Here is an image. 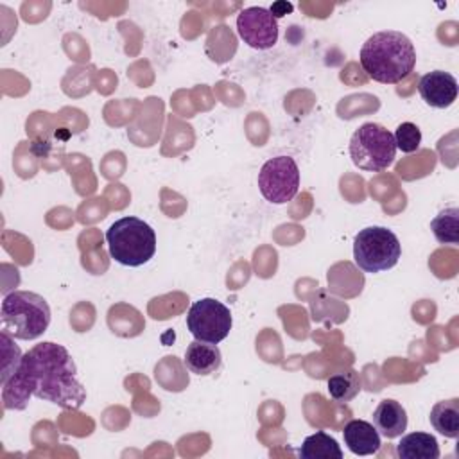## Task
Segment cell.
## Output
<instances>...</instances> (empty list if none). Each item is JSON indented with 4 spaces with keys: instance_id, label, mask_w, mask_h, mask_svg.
Returning a JSON list of instances; mask_svg holds the SVG:
<instances>
[{
    "instance_id": "6da1fadb",
    "label": "cell",
    "mask_w": 459,
    "mask_h": 459,
    "mask_svg": "<svg viewBox=\"0 0 459 459\" xmlns=\"http://www.w3.org/2000/svg\"><path fill=\"white\" fill-rule=\"evenodd\" d=\"M30 396L72 411L86 402V389L77 380V366L65 346L50 341L32 346L2 382L5 409L23 411Z\"/></svg>"
},
{
    "instance_id": "7a4b0ae2",
    "label": "cell",
    "mask_w": 459,
    "mask_h": 459,
    "mask_svg": "<svg viewBox=\"0 0 459 459\" xmlns=\"http://www.w3.org/2000/svg\"><path fill=\"white\" fill-rule=\"evenodd\" d=\"M359 59L369 79L382 84H396L414 70L416 50L405 34L380 30L366 39Z\"/></svg>"
},
{
    "instance_id": "3957f363",
    "label": "cell",
    "mask_w": 459,
    "mask_h": 459,
    "mask_svg": "<svg viewBox=\"0 0 459 459\" xmlns=\"http://www.w3.org/2000/svg\"><path fill=\"white\" fill-rule=\"evenodd\" d=\"M50 317L47 299L30 290L7 294L0 307L2 332L20 341H32L43 335L50 325Z\"/></svg>"
},
{
    "instance_id": "277c9868",
    "label": "cell",
    "mask_w": 459,
    "mask_h": 459,
    "mask_svg": "<svg viewBox=\"0 0 459 459\" xmlns=\"http://www.w3.org/2000/svg\"><path fill=\"white\" fill-rule=\"evenodd\" d=\"M109 256L127 267L147 264L156 253L154 230L138 217H122L106 231Z\"/></svg>"
},
{
    "instance_id": "5b68a950",
    "label": "cell",
    "mask_w": 459,
    "mask_h": 459,
    "mask_svg": "<svg viewBox=\"0 0 459 459\" xmlns=\"http://www.w3.org/2000/svg\"><path fill=\"white\" fill-rule=\"evenodd\" d=\"M396 156L394 136L380 124L366 122L350 138V158L355 167L380 172L393 165Z\"/></svg>"
},
{
    "instance_id": "8992f818",
    "label": "cell",
    "mask_w": 459,
    "mask_h": 459,
    "mask_svg": "<svg viewBox=\"0 0 459 459\" xmlns=\"http://www.w3.org/2000/svg\"><path fill=\"white\" fill-rule=\"evenodd\" d=\"M402 244L398 237L384 226H368L355 235L353 258L364 273H382L398 264Z\"/></svg>"
},
{
    "instance_id": "52a82bcc",
    "label": "cell",
    "mask_w": 459,
    "mask_h": 459,
    "mask_svg": "<svg viewBox=\"0 0 459 459\" xmlns=\"http://www.w3.org/2000/svg\"><path fill=\"white\" fill-rule=\"evenodd\" d=\"M231 323L230 308L215 298H203L192 303L186 314V326L194 339L212 344H219L228 337Z\"/></svg>"
},
{
    "instance_id": "ba28073f",
    "label": "cell",
    "mask_w": 459,
    "mask_h": 459,
    "mask_svg": "<svg viewBox=\"0 0 459 459\" xmlns=\"http://www.w3.org/2000/svg\"><path fill=\"white\" fill-rule=\"evenodd\" d=\"M258 188L273 204L292 201L299 190V169L294 158L276 156L267 160L258 172Z\"/></svg>"
},
{
    "instance_id": "9c48e42d",
    "label": "cell",
    "mask_w": 459,
    "mask_h": 459,
    "mask_svg": "<svg viewBox=\"0 0 459 459\" xmlns=\"http://www.w3.org/2000/svg\"><path fill=\"white\" fill-rule=\"evenodd\" d=\"M237 32L251 48L267 50L278 41V20L265 7H246L237 16Z\"/></svg>"
},
{
    "instance_id": "30bf717a",
    "label": "cell",
    "mask_w": 459,
    "mask_h": 459,
    "mask_svg": "<svg viewBox=\"0 0 459 459\" xmlns=\"http://www.w3.org/2000/svg\"><path fill=\"white\" fill-rule=\"evenodd\" d=\"M457 79L445 70L429 72L418 82V91L421 99L436 109H445L452 106L457 99Z\"/></svg>"
},
{
    "instance_id": "8fae6325",
    "label": "cell",
    "mask_w": 459,
    "mask_h": 459,
    "mask_svg": "<svg viewBox=\"0 0 459 459\" xmlns=\"http://www.w3.org/2000/svg\"><path fill=\"white\" fill-rule=\"evenodd\" d=\"M344 445L355 455H373L380 450L382 439L373 423L364 420H351L342 430Z\"/></svg>"
},
{
    "instance_id": "7c38bea8",
    "label": "cell",
    "mask_w": 459,
    "mask_h": 459,
    "mask_svg": "<svg viewBox=\"0 0 459 459\" xmlns=\"http://www.w3.org/2000/svg\"><path fill=\"white\" fill-rule=\"evenodd\" d=\"M373 425L380 436L394 439L407 429V412L400 402L384 398L373 411Z\"/></svg>"
},
{
    "instance_id": "4fadbf2b",
    "label": "cell",
    "mask_w": 459,
    "mask_h": 459,
    "mask_svg": "<svg viewBox=\"0 0 459 459\" xmlns=\"http://www.w3.org/2000/svg\"><path fill=\"white\" fill-rule=\"evenodd\" d=\"M222 364V355L217 344L194 339L185 351V366L201 377L215 373Z\"/></svg>"
},
{
    "instance_id": "5bb4252c",
    "label": "cell",
    "mask_w": 459,
    "mask_h": 459,
    "mask_svg": "<svg viewBox=\"0 0 459 459\" xmlns=\"http://www.w3.org/2000/svg\"><path fill=\"white\" fill-rule=\"evenodd\" d=\"M396 455L402 459H437V439L429 432H411L396 445Z\"/></svg>"
},
{
    "instance_id": "9a60e30c",
    "label": "cell",
    "mask_w": 459,
    "mask_h": 459,
    "mask_svg": "<svg viewBox=\"0 0 459 459\" xmlns=\"http://www.w3.org/2000/svg\"><path fill=\"white\" fill-rule=\"evenodd\" d=\"M430 423L434 430L445 437L455 439L459 436V398L437 402L430 411Z\"/></svg>"
},
{
    "instance_id": "2e32d148",
    "label": "cell",
    "mask_w": 459,
    "mask_h": 459,
    "mask_svg": "<svg viewBox=\"0 0 459 459\" xmlns=\"http://www.w3.org/2000/svg\"><path fill=\"white\" fill-rule=\"evenodd\" d=\"M299 457L303 459H342L341 445L330 434L319 430L307 436L299 448Z\"/></svg>"
},
{
    "instance_id": "e0dca14e",
    "label": "cell",
    "mask_w": 459,
    "mask_h": 459,
    "mask_svg": "<svg viewBox=\"0 0 459 459\" xmlns=\"http://www.w3.org/2000/svg\"><path fill=\"white\" fill-rule=\"evenodd\" d=\"M326 389L332 400L339 403H346V402H351L360 393L362 380L355 369H342L333 373L328 378Z\"/></svg>"
},
{
    "instance_id": "ac0fdd59",
    "label": "cell",
    "mask_w": 459,
    "mask_h": 459,
    "mask_svg": "<svg viewBox=\"0 0 459 459\" xmlns=\"http://www.w3.org/2000/svg\"><path fill=\"white\" fill-rule=\"evenodd\" d=\"M430 230L439 244H452L459 242V210L455 206L441 210L432 221Z\"/></svg>"
},
{
    "instance_id": "d6986e66",
    "label": "cell",
    "mask_w": 459,
    "mask_h": 459,
    "mask_svg": "<svg viewBox=\"0 0 459 459\" xmlns=\"http://www.w3.org/2000/svg\"><path fill=\"white\" fill-rule=\"evenodd\" d=\"M394 143L396 149H400L402 152H414L420 149L421 143V131L416 124L412 122H402L396 131H394Z\"/></svg>"
},
{
    "instance_id": "ffe728a7",
    "label": "cell",
    "mask_w": 459,
    "mask_h": 459,
    "mask_svg": "<svg viewBox=\"0 0 459 459\" xmlns=\"http://www.w3.org/2000/svg\"><path fill=\"white\" fill-rule=\"evenodd\" d=\"M269 11H271V14L278 20V18H281V16H285L287 13L292 11V4H289V2H276V4H273V7H271Z\"/></svg>"
}]
</instances>
